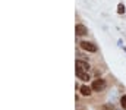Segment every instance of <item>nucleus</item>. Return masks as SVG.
<instances>
[{
	"label": "nucleus",
	"mask_w": 126,
	"mask_h": 110,
	"mask_svg": "<svg viewBox=\"0 0 126 110\" xmlns=\"http://www.w3.org/2000/svg\"><path fill=\"white\" fill-rule=\"evenodd\" d=\"M91 88H93V91H98V93L103 91V90L106 88V81H104V79H94Z\"/></svg>",
	"instance_id": "obj_1"
},
{
	"label": "nucleus",
	"mask_w": 126,
	"mask_h": 110,
	"mask_svg": "<svg viewBox=\"0 0 126 110\" xmlns=\"http://www.w3.org/2000/svg\"><path fill=\"white\" fill-rule=\"evenodd\" d=\"M91 91H93V88H90V87H87V85H82V87H81V94H82V95H90Z\"/></svg>",
	"instance_id": "obj_6"
},
{
	"label": "nucleus",
	"mask_w": 126,
	"mask_h": 110,
	"mask_svg": "<svg viewBox=\"0 0 126 110\" xmlns=\"http://www.w3.org/2000/svg\"><path fill=\"white\" fill-rule=\"evenodd\" d=\"M81 47L84 50H87V51H91V53H95L97 51V46L93 44V43H90V41H82L81 43Z\"/></svg>",
	"instance_id": "obj_2"
},
{
	"label": "nucleus",
	"mask_w": 126,
	"mask_h": 110,
	"mask_svg": "<svg viewBox=\"0 0 126 110\" xmlns=\"http://www.w3.org/2000/svg\"><path fill=\"white\" fill-rule=\"evenodd\" d=\"M76 75H78V78H79L81 81H88V79H90V75H88V72L81 71V69H78V68H76Z\"/></svg>",
	"instance_id": "obj_3"
},
{
	"label": "nucleus",
	"mask_w": 126,
	"mask_h": 110,
	"mask_svg": "<svg viewBox=\"0 0 126 110\" xmlns=\"http://www.w3.org/2000/svg\"><path fill=\"white\" fill-rule=\"evenodd\" d=\"M76 68H78V69H81V71H87V72H88L90 65H88V63H85V62H82V60H76Z\"/></svg>",
	"instance_id": "obj_5"
},
{
	"label": "nucleus",
	"mask_w": 126,
	"mask_h": 110,
	"mask_svg": "<svg viewBox=\"0 0 126 110\" xmlns=\"http://www.w3.org/2000/svg\"><path fill=\"white\" fill-rule=\"evenodd\" d=\"M117 13H120V15H122V13H125V6H123L122 3L117 6Z\"/></svg>",
	"instance_id": "obj_7"
},
{
	"label": "nucleus",
	"mask_w": 126,
	"mask_h": 110,
	"mask_svg": "<svg viewBox=\"0 0 126 110\" xmlns=\"http://www.w3.org/2000/svg\"><path fill=\"white\" fill-rule=\"evenodd\" d=\"M75 31H76V34H78V35H85V34H87V27L79 24V25H76V27H75Z\"/></svg>",
	"instance_id": "obj_4"
},
{
	"label": "nucleus",
	"mask_w": 126,
	"mask_h": 110,
	"mask_svg": "<svg viewBox=\"0 0 126 110\" xmlns=\"http://www.w3.org/2000/svg\"><path fill=\"white\" fill-rule=\"evenodd\" d=\"M120 104H122L123 109H126V95H123V97L120 98Z\"/></svg>",
	"instance_id": "obj_8"
}]
</instances>
